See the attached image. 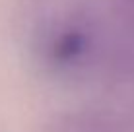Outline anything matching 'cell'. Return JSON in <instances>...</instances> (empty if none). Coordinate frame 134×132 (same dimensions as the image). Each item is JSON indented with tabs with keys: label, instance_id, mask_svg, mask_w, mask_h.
<instances>
[{
	"label": "cell",
	"instance_id": "obj_1",
	"mask_svg": "<svg viewBox=\"0 0 134 132\" xmlns=\"http://www.w3.org/2000/svg\"><path fill=\"white\" fill-rule=\"evenodd\" d=\"M82 51H84V37L80 33H66L54 45V56L58 60L66 62V60H74Z\"/></svg>",
	"mask_w": 134,
	"mask_h": 132
}]
</instances>
